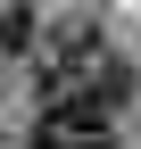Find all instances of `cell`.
<instances>
[{
    "instance_id": "1",
    "label": "cell",
    "mask_w": 141,
    "mask_h": 149,
    "mask_svg": "<svg viewBox=\"0 0 141 149\" xmlns=\"http://www.w3.org/2000/svg\"><path fill=\"white\" fill-rule=\"evenodd\" d=\"M116 100H42V149H108Z\"/></svg>"
},
{
    "instance_id": "2",
    "label": "cell",
    "mask_w": 141,
    "mask_h": 149,
    "mask_svg": "<svg viewBox=\"0 0 141 149\" xmlns=\"http://www.w3.org/2000/svg\"><path fill=\"white\" fill-rule=\"evenodd\" d=\"M25 33H33V17H25V8H8V17H0V50H25Z\"/></svg>"
}]
</instances>
